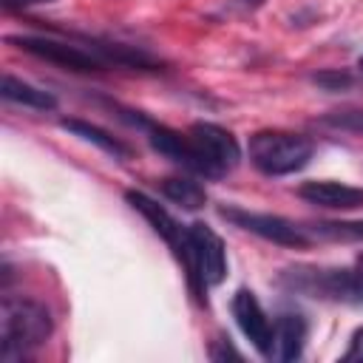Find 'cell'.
I'll list each match as a JSON object with an SVG mask.
<instances>
[{
  "instance_id": "6da1fadb",
  "label": "cell",
  "mask_w": 363,
  "mask_h": 363,
  "mask_svg": "<svg viewBox=\"0 0 363 363\" xmlns=\"http://www.w3.org/2000/svg\"><path fill=\"white\" fill-rule=\"evenodd\" d=\"M51 315L34 298L6 295L0 303V357L14 363L51 337Z\"/></svg>"
},
{
  "instance_id": "7a4b0ae2",
  "label": "cell",
  "mask_w": 363,
  "mask_h": 363,
  "mask_svg": "<svg viewBox=\"0 0 363 363\" xmlns=\"http://www.w3.org/2000/svg\"><path fill=\"white\" fill-rule=\"evenodd\" d=\"M315 145L303 133L255 130L250 136V162L264 176H289L309 164Z\"/></svg>"
},
{
  "instance_id": "3957f363",
  "label": "cell",
  "mask_w": 363,
  "mask_h": 363,
  "mask_svg": "<svg viewBox=\"0 0 363 363\" xmlns=\"http://www.w3.org/2000/svg\"><path fill=\"white\" fill-rule=\"evenodd\" d=\"M281 281L309 298L363 303V264L357 269H326V267H292L284 269Z\"/></svg>"
},
{
  "instance_id": "277c9868",
  "label": "cell",
  "mask_w": 363,
  "mask_h": 363,
  "mask_svg": "<svg viewBox=\"0 0 363 363\" xmlns=\"http://www.w3.org/2000/svg\"><path fill=\"white\" fill-rule=\"evenodd\" d=\"M130 113H133L130 122L139 125V128L147 133V142H150V147H153L156 153H162V156L170 159L173 164L184 167L187 173H196V176H204V179H218L216 170L210 167V162H207V159L201 156V150L193 145L190 133H179V130H173V128H167V125H162V122H153V119L142 116L139 111H130Z\"/></svg>"
},
{
  "instance_id": "5b68a950",
  "label": "cell",
  "mask_w": 363,
  "mask_h": 363,
  "mask_svg": "<svg viewBox=\"0 0 363 363\" xmlns=\"http://www.w3.org/2000/svg\"><path fill=\"white\" fill-rule=\"evenodd\" d=\"M125 199L128 204L145 216V221L153 227L156 235H162L167 241V247L173 250V255L182 261L184 267V275H187V284H190V292L196 295V269H193V247H190V230L187 227H179V221L164 210L159 207L150 196L139 193V190H125Z\"/></svg>"
},
{
  "instance_id": "8992f818",
  "label": "cell",
  "mask_w": 363,
  "mask_h": 363,
  "mask_svg": "<svg viewBox=\"0 0 363 363\" xmlns=\"http://www.w3.org/2000/svg\"><path fill=\"white\" fill-rule=\"evenodd\" d=\"M187 230H190L193 269H196V301L207 303V286H218L224 281V275H227L224 241L204 221H193Z\"/></svg>"
},
{
  "instance_id": "52a82bcc",
  "label": "cell",
  "mask_w": 363,
  "mask_h": 363,
  "mask_svg": "<svg viewBox=\"0 0 363 363\" xmlns=\"http://www.w3.org/2000/svg\"><path fill=\"white\" fill-rule=\"evenodd\" d=\"M221 216L230 218L235 227L241 230H250L272 244H281V247H295V250H303L312 244L309 233L303 224H292L281 216H272V213H250V210H238V207H221Z\"/></svg>"
},
{
  "instance_id": "ba28073f",
  "label": "cell",
  "mask_w": 363,
  "mask_h": 363,
  "mask_svg": "<svg viewBox=\"0 0 363 363\" xmlns=\"http://www.w3.org/2000/svg\"><path fill=\"white\" fill-rule=\"evenodd\" d=\"M9 43H14L17 48L40 57V60H48L60 68H68V71H99L105 62L99 54H94L91 48H79L74 43H62V40H51V37H31V34H23V37H9Z\"/></svg>"
},
{
  "instance_id": "9c48e42d",
  "label": "cell",
  "mask_w": 363,
  "mask_h": 363,
  "mask_svg": "<svg viewBox=\"0 0 363 363\" xmlns=\"http://www.w3.org/2000/svg\"><path fill=\"white\" fill-rule=\"evenodd\" d=\"M193 145L201 150V156L210 162V167L216 170V176L230 173L238 162H241V147L235 142V136L230 130H224L221 125L213 122H196L190 130Z\"/></svg>"
},
{
  "instance_id": "30bf717a",
  "label": "cell",
  "mask_w": 363,
  "mask_h": 363,
  "mask_svg": "<svg viewBox=\"0 0 363 363\" xmlns=\"http://www.w3.org/2000/svg\"><path fill=\"white\" fill-rule=\"evenodd\" d=\"M233 318L238 323V329L244 332V337L264 354L269 357V346H272V323L267 318V312L261 309L258 298L252 289H238L233 295Z\"/></svg>"
},
{
  "instance_id": "8fae6325",
  "label": "cell",
  "mask_w": 363,
  "mask_h": 363,
  "mask_svg": "<svg viewBox=\"0 0 363 363\" xmlns=\"http://www.w3.org/2000/svg\"><path fill=\"white\" fill-rule=\"evenodd\" d=\"M298 196L303 201L326 207V210H354V207H363V187L340 184V182H332V179L303 182L298 187Z\"/></svg>"
},
{
  "instance_id": "7c38bea8",
  "label": "cell",
  "mask_w": 363,
  "mask_h": 363,
  "mask_svg": "<svg viewBox=\"0 0 363 363\" xmlns=\"http://www.w3.org/2000/svg\"><path fill=\"white\" fill-rule=\"evenodd\" d=\"M306 343V320L301 315L284 312L272 320V346H269V357L289 363L298 360Z\"/></svg>"
},
{
  "instance_id": "4fadbf2b",
  "label": "cell",
  "mask_w": 363,
  "mask_h": 363,
  "mask_svg": "<svg viewBox=\"0 0 363 363\" xmlns=\"http://www.w3.org/2000/svg\"><path fill=\"white\" fill-rule=\"evenodd\" d=\"M0 94L3 99L9 102H17L23 108H34V111H54L57 108V96L31 85V82H23L11 74H3V85H0Z\"/></svg>"
},
{
  "instance_id": "5bb4252c",
  "label": "cell",
  "mask_w": 363,
  "mask_h": 363,
  "mask_svg": "<svg viewBox=\"0 0 363 363\" xmlns=\"http://www.w3.org/2000/svg\"><path fill=\"white\" fill-rule=\"evenodd\" d=\"M60 125L65 128V130H71V133H77L79 139H85V142H94L96 147H102L105 153H111L113 159H128L130 156V147L125 145V142H119L116 136H111L108 130H102V128H96V125H91V122H82V119H60Z\"/></svg>"
},
{
  "instance_id": "9a60e30c",
  "label": "cell",
  "mask_w": 363,
  "mask_h": 363,
  "mask_svg": "<svg viewBox=\"0 0 363 363\" xmlns=\"http://www.w3.org/2000/svg\"><path fill=\"white\" fill-rule=\"evenodd\" d=\"M162 193H164L173 204L184 207V210H199V207H204V201H207L204 187H201L199 182L187 179V176H170V179H162Z\"/></svg>"
},
{
  "instance_id": "2e32d148",
  "label": "cell",
  "mask_w": 363,
  "mask_h": 363,
  "mask_svg": "<svg viewBox=\"0 0 363 363\" xmlns=\"http://www.w3.org/2000/svg\"><path fill=\"white\" fill-rule=\"evenodd\" d=\"M303 227L312 241H363V221H318Z\"/></svg>"
},
{
  "instance_id": "e0dca14e",
  "label": "cell",
  "mask_w": 363,
  "mask_h": 363,
  "mask_svg": "<svg viewBox=\"0 0 363 363\" xmlns=\"http://www.w3.org/2000/svg\"><path fill=\"white\" fill-rule=\"evenodd\" d=\"M320 122L323 125H332V128H340V130L363 133V111H335V113L323 116Z\"/></svg>"
},
{
  "instance_id": "ac0fdd59",
  "label": "cell",
  "mask_w": 363,
  "mask_h": 363,
  "mask_svg": "<svg viewBox=\"0 0 363 363\" xmlns=\"http://www.w3.org/2000/svg\"><path fill=\"white\" fill-rule=\"evenodd\" d=\"M315 82L323 85L326 91H340V88L352 85V77L343 71H320V74H315Z\"/></svg>"
},
{
  "instance_id": "d6986e66",
  "label": "cell",
  "mask_w": 363,
  "mask_h": 363,
  "mask_svg": "<svg viewBox=\"0 0 363 363\" xmlns=\"http://www.w3.org/2000/svg\"><path fill=\"white\" fill-rule=\"evenodd\" d=\"M346 363H363V326H357L349 337V349L343 352Z\"/></svg>"
},
{
  "instance_id": "ffe728a7",
  "label": "cell",
  "mask_w": 363,
  "mask_h": 363,
  "mask_svg": "<svg viewBox=\"0 0 363 363\" xmlns=\"http://www.w3.org/2000/svg\"><path fill=\"white\" fill-rule=\"evenodd\" d=\"M210 357L213 360H224V357H241V352L238 349H233L224 337H218V340H213V346H210Z\"/></svg>"
},
{
  "instance_id": "44dd1931",
  "label": "cell",
  "mask_w": 363,
  "mask_h": 363,
  "mask_svg": "<svg viewBox=\"0 0 363 363\" xmlns=\"http://www.w3.org/2000/svg\"><path fill=\"white\" fill-rule=\"evenodd\" d=\"M37 3H51V0H3L6 9H26V6H37Z\"/></svg>"
},
{
  "instance_id": "7402d4cb",
  "label": "cell",
  "mask_w": 363,
  "mask_h": 363,
  "mask_svg": "<svg viewBox=\"0 0 363 363\" xmlns=\"http://www.w3.org/2000/svg\"><path fill=\"white\" fill-rule=\"evenodd\" d=\"M235 3H241V6H247V9H258L264 0H235Z\"/></svg>"
},
{
  "instance_id": "603a6c76",
  "label": "cell",
  "mask_w": 363,
  "mask_h": 363,
  "mask_svg": "<svg viewBox=\"0 0 363 363\" xmlns=\"http://www.w3.org/2000/svg\"><path fill=\"white\" fill-rule=\"evenodd\" d=\"M357 68H360V71H363V57H360V60H357Z\"/></svg>"
}]
</instances>
